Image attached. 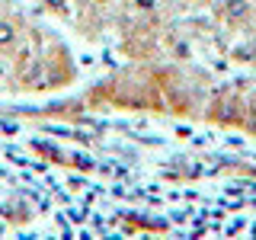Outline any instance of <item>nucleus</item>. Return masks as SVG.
I'll use <instances>...</instances> for the list:
<instances>
[{
	"mask_svg": "<svg viewBox=\"0 0 256 240\" xmlns=\"http://www.w3.org/2000/svg\"><path fill=\"white\" fill-rule=\"evenodd\" d=\"M22 42H26V32L20 16H0V58H13Z\"/></svg>",
	"mask_w": 256,
	"mask_h": 240,
	"instance_id": "f257e3e1",
	"label": "nucleus"
},
{
	"mask_svg": "<svg viewBox=\"0 0 256 240\" xmlns=\"http://www.w3.org/2000/svg\"><path fill=\"white\" fill-rule=\"evenodd\" d=\"M84 4H90V6H100V10H102V6H109L112 0H84Z\"/></svg>",
	"mask_w": 256,
	"mask_h": 240,
	"instance_id": "f03ea898",
	"label": "nucleus"
}]
</instances>
